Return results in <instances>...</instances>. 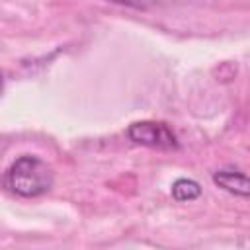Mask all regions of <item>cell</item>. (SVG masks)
<instances>
[{
	"instance_id": "cell-2",
	"label": "cell",
	"mask_w": 250,
	"mask_h": 250,
	"mask_svg": "<svg viewBox=\"0 0 250 250\" xmlns=\"http://www.w3.org/2000/svg\"><path fill=\"white\" fill-rule=\"evenodd\" d=\"M127 137L133 143L146 148H156V150L178 148V137L164 121H152V119L135 121L129 125Z\"/></svg>"
},
{
	"instance_id": "cell-3",
	"label": "cell",
	"mask_w": 250,
	"mask_h": 250,
	"mask_svg": "<svg viewBox=\"0 0 250 250\" xmlns=\"http://www.w3.org/2000/svg\"><path fill=\"white\" fill-rule=\"evenodd\" d=\"M213 182L223 188L225 191L232 193V195H238V197H248L250 193V186H248V178L242 170H236L232 166H227V168H221L213 174Z\"/></svg>"
},
{
	"instance_id": "cell-4",
	"label": "cell",
	"mask_w": 250,
	"mask_h": 250,
	"mask_svg": "<svg viewBox=\"0 0 250 250\" xmlns=\"http://www.w3.org/2000/svg\"><path fill=\"white\" fill-rule=\"evenodd\" d=\"M201 195V186L191 178H180L172 184V197L176 201H193Z\"/></svg>"
},
{
	"instance_id": "cell-6",
	"label": "cell",
	"mask_w": 250,
	"mask_h": 250,
	"mask_svg": "<svg viewBox=\"0 0 250 250\" xmlns=\"http://www.w3.org/2000/svg\"><path fill=\"white\" fill-rule=\"evenodd\" d=\"M2 90H4V76H2V72H0V94H2Z\"/></svg>"
},
{
	"instance_id": "cell-5",
	"label": "cell",
	"mask_w": 250,
	"mask_h": 250,
	"mask_svg": "<svg viewBox=\"0 0 250 250\" xmlns=\"http://www.w3.org/2000/svg\"><path fill=\"white\" fill-rule=\"evenodd\" d=\"M105 2L121 4V6H129V8H146V0H105Z\"/></svg>"
},
{
	"instance_id": "cell-1",
	"label": "cell",
	"mask_w": 250,
	"mask_h": 250,
	"mask_svg": "<svg viewBox=\"0 0 250 250\" xmlns=\"http://www.w3.org/2000/svg\"><path fill=\"white\" fill-rule=\"evenodd\" d=\"M53 168L35 154L18 156L4 172V188L25 199L45 195L53 188Z\"/></svg>"
}]
</instances>
